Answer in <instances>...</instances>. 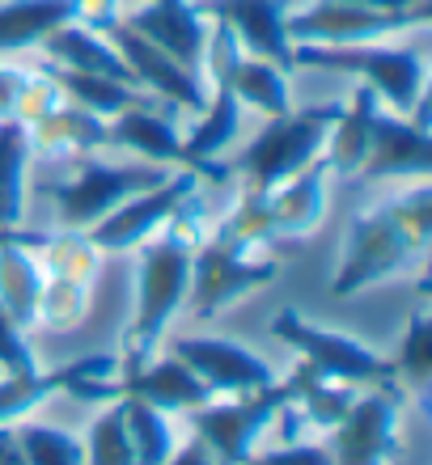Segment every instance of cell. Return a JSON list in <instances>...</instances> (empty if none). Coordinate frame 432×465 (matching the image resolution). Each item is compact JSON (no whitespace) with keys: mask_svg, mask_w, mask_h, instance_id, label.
I'll list each match as a JSON object with an SVG mask.
<instances>
[{"mask_svg":"<svg viewBox=\"0 0 432 465\" xmlns=\"http://www.w3.org/2000/svg\"><path fill=\"white\" fill-rule=\"evenodd\" d=\"M432 237V186L420 183L407 195L365 212L347 224L344 262L331 280V296H357L373 283L407 271L428 250Z\"/></svg>","mask_w":432,"mask_h":465,"instance_id":"cell-1","label":"cell"},{"mask_svg":"<svg viewBox=\"0 0 432 465\" xmlns=\"http://www.w3.org/2000/svg\"><path fill=\"white\" fill-rule=\"evenodd\" d=\"M191 242L178 224H166V232H153L140 242V292H136V318L124 334V360L119 368L148 364L153 347L161 343V331L183 309L186 288H191Z\"/></svg>","mask_w":432,"mask_h":465,"instance_id":"cell-2","label":"cell"},{"mask_svg":"<svg viewBox=\"0 0 432 465\" xmlns=\"http://www.w3.org/2000/svg\"><path fill=\"white\" fill-rule=\"evenodd\" d=\"M339 111H344L339 102H322V106H301V111L288 106L285 114H272L267 127L234 161V170L246 178V191L263 195V191L280 186L285 178L301 173L306 165H314L322 144H327V135H331L335 119H339Z\"/></svg>","mask_w":432,"mask_h":465,"instance_id":"cell-3","label":"cell"},{"mask_svg":"<svg viewBox=\"0 0 432 465\" xmlns=\"http://www.w3.org/2000/svg\"><path fill=\"white\" fill-rule=\"evenodd\" d=\"M293 55L296 64H309V68L357 76L360 85H369L398 114L416 111L424 98V76L428 73H424V55L416 47H365V43L314 47V43H301V47H293Z\"/></svg>","mask_w":432,"mask_h":465,"instance_id":"cell-4","label":"cell"},{"mask_svg":"<svg viewBox=\"0 0 432 465\" xmlns=\"http://www.w3.org/2000/svg\"><path fill=\"white\" fill-rule=\"evenodd\" d=\"M272 334L285 339L288 347L301 351V360L318 368L327 381H344V385H377V390H398L395 368L386 355H377L373 347H365L352 334L327 331L314 326L309 318H301L296 309H280L272 322ZM403 393V390H398Z\"/></svg>","mask_w":432,"mask_h":465,"instance_id":"cell-5","label":"cell"},{"mask_svg":"<svg viewBox=\"0 0 432 465\" xmlns=\"http://www.w3.org/2000/svg\"><path fill=\"white\" fill-rule=\"evenodd\" d=\"M166 178H170L166 165H153V161H145V165H102V161H81L76 178H68V183H47L43 191L60 203L64 229L85 232V229H94L106 212L119 208L124 199L140 195V191L166 183Z\"/></svg>","mask_w":432,"mask_h":465,"instance_id":"cell-6","label":"cell"},{"mask_svg":"<svg viewBox=\"0 0 432 465\" xmlns=\"http://www.w3.org/2000/svg\"><path fill=\"white\" fill-rule=\"evenodd\" d=\"M288 402H293L288 381H276L267 390L237 393L234 402H221V406L204 402L186 419H191V428H196L199 440L212 449L216 465H246V457L255 453L259 431L267 428L276 415H285Z\"/></svg>","mask_w":432,"mask_h":465,"instance_id":"cell-7","label":"cell"},{"mask_svg":"<svg viewBox=\"0 0 432 465\" xmlns=\"http://www.w3.org/2000/svg\"><path fill=\"white\" fill-rule=\"evenodd\" d=\"M246 245L229 242V237H212L199 254H191V305L196 318H216L225 305H237L242 296L259 292L280 275L272 258H246Z\"/></svg>","mask_w":432,"mask_h":465,"instance_id":"cell-8","label":"cell"},{"mask_svg":"<svg viewBox=\"0 0 432 465\" xmlns=\"http://www.w3.org/2000/svg\"><path fill=\"white\" fill-rule=\"evenodd\" d=\"M204 178V173L196 170H178L170 173L166 183L148 186V191H140V195L124 199L115 212H106L94 229H85V237L98 250H106V254H119V250H136L140 242H148L157 229H166V224L174 221V212L183 208L186 199L196 195V183Z\"/></svg>","mask_w":432,"mask_h":465,"instance_id":"cell-9","label":"cell"},{"mask_svg":"<svg viewBox=\"0 0 432 465\" xmlns=\"http://www.w3.org/2000/svg\"><path fill=\"white\" fill-rule=\"evenodd\" d=\"M73 398L81 402H106V398H140V402L157 406V411H196V406L212 402V390L204 381L183 364V360H157V364H140V368H124V377L119 381H73L68 385Z\"/></svg>","mask_w":432,"mask_h":465,"instance_id":"cell-10","label":"cell"},{"mask_svg":"<svg viewBox=\"0 0 432 465\" xmlns=\"http://www.w3.org/2000/svg\"><path fill=\"white\" fill-rule=\"evenodd\" d=\"M428 17L416 13H382L365 9L352 0H314L301 13L285 17V30L293 43H314V47H352V43H373V38L398 35L411 25H424Z\"/></svg>","mask_w":432,"mask_h":465,"instance_id":"cell-11","label":"cell"},{"mask_svg":"<svg viewBox=\"0 0 432 465\" xmlns=\"http://www.w3.org/2000/svg\"><path fill=\"white\" fill-rule=\"evenodd\" d=\"M403 406L398 390H377L357 393V402L347 406V415L335 423L331 440V461L335 465H390L398 453L395 419Z\"/></svg>","mask_w":432,"mask_h":465,"instance_id":"cell-12","label":"cell"},{"mask_svg":"<svg viewBox=\"0 0 432 465\" xmlns=\"http://www.w3.org/2000/svg\"><path fill=\"white\" fill-rule=\"evenodd\" d=\"M106 38L115 43L119 60L127 64L132 81L145 85L153 98L170 102V106H186V111H204V106H208V89H204L196 68H186V64H178L174 55H166L157 43H148L132 25L106 22Z\"/></svg>","mask_w":432,"mask_h":465,"instance_id":"cell-13","label":"cell"},{"mask_svg":"<svg viewBox=\"0 0 432 465\" xmlns=\"http://www.w3.org/2000/svg\"><path fill=\"white\" fill-rule=\"evenodd\" d=\"M174 360H183L191 372H196L212 393H255L276 385V372L267 360H259L255 351H246L242 343H229V339H174Z\"/></svg>","mask_w":432,"mask_h":465,"instance_id":"cell-14","label":"cell"},{"mask_svg":"<svg viewBox=\"0 0 432 465\" xmlns=\"http://www.w3.org/2000/svg\"><path fill=\"white\" fill-rule=\"evenodd\" d=\"M204 17L212 22H225L234 30L237 47L246 55H259V60H272L276 68L293 73L296 55H293V38L285 30V0H204L199 5Z\"/></svg>","mask_w":432,"mask_h":465,"instance_id":"cell-15","label":"cell"},{"mask_svg":"<svg viewBox=\"0 0 432 465\" xmlns=\"http://www.w3.org/2000/svg\"><path fill=\"white\" fill-rule=\"evenodd\" d=\"M432 173V132L416 119L377 111L369 157L357 178H428Z\"/></svg>","mask_w":432,"mask_h":465,"instance_id":"cell-16","label":"cell"},{"mask_svg":"<svg viewBox=\"0 0 432 465\" xmlns=\"http://www.w3.org/2000/svg\"><path fill=\"white\" fill-rule=\"evenodd\" d=\"M119 372V355L98 351L81 355L73 364L51 368V372H0V423H17L30 415L38 402H47L51 393H68L73 381H106Z\"/></svg>","mask_w":432,"mask_h":465,"instance_id":"cell-17","label":"cell"},{"mask_svg":"<svg viewBox=\"0 0 432 465\" xmlns=\"http://www.w3.org/2000/svg\"><path fill=\"white\" fill-rule=\"evenodd\" d=\"M124 25H132L148 43H157L166 55L199 73L204 47H208V17L199 13V5H191V0H148V5L127 13Z\"/></svg>","mask_w":432,"mask_h":465,"instance_id":"cell-18","label":"cell"},{"mask_svg":"<svg viewBox=\"0 0 432 465\" xmlns=\"http://www.w3.org/2000/svg\"><path fill=\"white\" fill-rule=\"evenodd\" d=\"M106 144L115 148H132L153 165H178V170H196L204 178H216L212 170H204L191 153H186L183 135L174 132V119L166 114H153V106H132V111H119L115 119H106Z\"/></svg>","mask_w":432,"mask_h":465,"instance_id":"cell-19","label":"cell"},{"mask_svg":"<svg viewBox=\"0 0 432 465\" xmlns=\"http://www.w3.org/2000/svg\"><path fill=\"white\" fill-rule=\"evenodd\" d=\"M327 212V165L314 161L280 186L263 191V221L272 237H306L322 224Z\"/></svg>","mask_w":432,"mask_h":465,"instance_id":"cell-20","label":"cell"},{"mask_svg":"<svg viewBox=\"0 0 432 465\" xmlns=\"http://www.w3.org/2000/svg\"><path fill=\"white\" fill-rule=\"evenodd\" d=\"M43 47L47 55L60 68H73V73H94V76H111V81H127V85H136L132 73H127V64L119 60V51L106 35H102L98 25H81V22H64L55 25L47 38H43Z\"/></svg>","mask_w":432,"mask_h":465,"instance_id":"cell-21","label":"cell"},{"mask_svg":"<svg viewBox=\"0 0 432 465\" xmlns=\"http://www.w3.org/2000/svg\"><path fill=\"white\" fill-rule=\"evenodd\" d=\"M377 111H382V98H377L369 85H357L352 102L339 111L331 135H327V140H331L327 157H322L327 173H335V178H357L360 165H365V157H369V140H373Z\"/></svg>","mask_w":432,"mask_h":465,"instance_id":"cell-22","label":"cell"},{"mask_svg":"<svg viewBox=\"0 0 432 465\" xmlns=\"http://www.w3.org/2000/svg\"><path fill=\"white\" fill-rule=\"evenodd\" d=\"M30 132V148L47 153V157H85L94 148L106 144V119L81 111V106H55V111L38 114L35 123H25Z\"/></svg>","mask_w":432,"mask_h":465,"instance_id":"cell-23","label":"cell"},{"mask_svg":"<svg viewBox=\"0 0 432 465\" xmlns=\"http://www.w3.org/2000/svg\"><path fill=\"white\" fill-rule=\"evenodd\" d=\"M85 0H5L0 5V55L35 47L64 22H81Z\"/></svg>","mask_w":432,"mask_h":465,"instance_id":"cell-24","label":"cell"},{"mask_svg":"<svg viewBox=\"0 0 432 465\" xmlns=\"http://www.w3.org/2000/svg\"><path fill=\"white\" fill-rule=\"evenodd\" d=\"M38 301H43V267L13 237H0V309L22 331H30L38 326Z\"/></svg>","mask_w":432,"mask_h":465,"instance_id":"cell-25","label":"cell"},{"mask_svg":"<svg viewBox=\"0 0 432 465\" xmlns=\"http://www.w3.org/2000/svg\"><path fill=\"white\" fill-rule=\"evenodd\" d=\"M60 85L64 98H73V106L98 114V119H115L119 111H132V106H153V94H140L136 85L127 81H111V76H94V73H73V68H60L51 76Z\"/></svg>","mask_w":432,"mask_h":465,"instance_id":"cell-26","label":"cell"},{"mask_svg":"<svg viewBox=\"0 0 432 465\" xmlns=\"http://www.w3.org/2000/svg\"><path fill=\"white\" fill-rule=\"evenodd\" d=\"M30 132L22 119H0V232L22 224L25 208V165H30Z\"/></svg>","mask_w":432,"mask_h":465,"instance_id":"cell-27","label":"cell"},{"mask_svg":"<svg viewBox=\"0 0 432 465\" xmlns=\"http://www.w3.org/2000/svg\"><path fill=\"white\" fill-rule=\"evenodd\" d=\"M115 406H119V415H124V431H127V444H132L136 465H166L170 461L174 428H170V419H166V411L140 402L132 393L115 398Z\"/></svg>","mask_w":432,"mask_h":465,"instance_id":"cell-28","label":"cell"},{"mask_svg":"<svg viewBox=\"0 0 432 465\" xmlns=\"http://www.w3.org/2000/svg\"><path fill=\"white\" fill-rule=\"evenodd\" d=\"M229 81H234L237 102L263 111L267 119H272V114H285L288 106H293V98H288V73L276 68L272 60H259V55H246V51H242Z\"/></svg>","mask_w":432,"mask_h":465,"instance_id":"cell-29","label":"cell"},{"mask_svg":"<svg viewBox=\"0 0 432 465\" xmlns=\"http://www.w3.org/2000/svg\"><path fill=\"white\" fill-rule=\"evenodd\" d=\"M395 368V381H403V390L420 402V411H428V385H432V322L428 313H411L407 334L398 343V355L390 360Z\"/></svg>","mask_w":432,"mask_h":465,"instance_id":"cell-30","label":"cell"},{"mask_svg":"<svg viewBox=\"0 0 432 465\" xmlns=\"http://www.w3.org/2000/svg\"><path fill=\"white\" fill-rule=\"evenodd\" d=\"M17 428V444L25 453V465H85V449L76 436L60 428H43V423H13Z\"/></svg>","mask_w":432,"mask_h":465,"instance_id":"cell-31","label":"cell"},{"mask_svg":"<svg viewBox=\"0 0 432 465\" xmlns=\"http://www.w3.org/2000/svg\"><path fill=\"white\" fill-rule=\"evenodd\" d=\"M81 449H85V465H136L119 406H111L102 419H94V428L85 431V444H81Z\"/></svg>","mask_w":432,"mask_h":465,"instance_id":"cell-32","label":"cell"},{"mask_svg":"<svg viewBox=\"0 0 432 465\" xmlns=\"http://www.w3.org/2000/svg\"><path fill=\"white\" fill-rule=\"evenodd\" d=\"M35 351L17 322L0 309V372H35Z\"/></svg>","mask_w":432,"mask_h":465,"instance_id":"cell-33","label":"cell"},{"mask_svg":"<svg viewBox=\"0 0 432 465\" xmlns=\"http://www.w3.org/2000/svg\"><path fill=\"white\" fill-rule=\"evenodd\" d=\"M246 465H335L331 449L322 444H285V449H272V453H250Z\"/></svg>","mask_w":432,"mask_h":465,"instance_id":"cell-34","label":"cell"},{"mask_svg":"<svg viewBox=\"0 0 432 465\" xmlns=\"http://www.w3.org/2000/svg\"><path fill=\"white\" fill-rule=\"evenodd\" d=\"M30 76L35 73H22V68H5V64H0V119H17V102H22Z\"/></svg>","mask_w":432,"mask_h":465,"instance_id":"cell-35","label":"cell"},{"mask_svg":"<svg viewBox=\"0 0 432 465\" xmlns=\"http://www.w3.org/2000/svg\"><path fill=\"white\" fill-rule=\"evenodd\" d=\"M166 465H216V457H212V449L199 436H191L186 444H174V453Z\"/></svg>","mask_w":432,"mask_h":465,"instance_id":"cell-36","label":"cell"},{"mask_svg":"<svg viewBox=\"0 0 432 465\" xmlns=\"http://www.w3.org/2000/svg\"><path fill=\"white\" fill-rule=\"evenodd\" d=\"M352 5L382 9V13H416V17H428L432 22V0H352Z\"/></svg>","mask_w":432,"mask_h":465,"instance_id":"cell-37","label":"cell"},{"mask_svg":"<svg viewBox=\"0 0 432 465\" xmlns=\"http://www.w3.org/2000/svg\"><path fill=\"white\" fill-rule=\"evenodd\" d=\"M0 465H25V453L17 444V428L13 423H0Z\"/></svg>","mask_w":432,"mask_h":465,"instance_id":"cell-38","label":"cell"}]
</instances>
